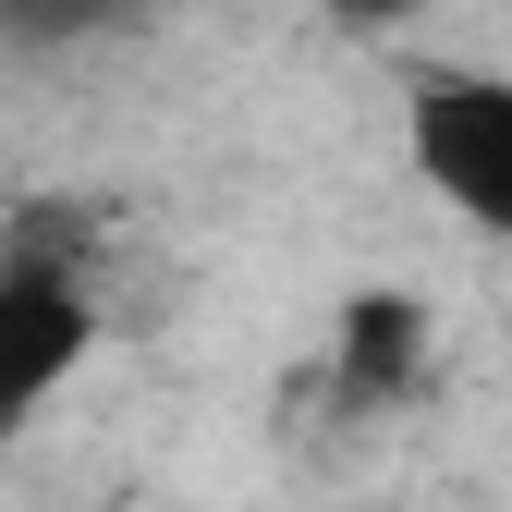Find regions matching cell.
Listing matches in <instances>:
<instances>
[{"mask_svg":"<svg viewBox=\"0 0 512 512\" xmlns=\"http://www.w3.org/2000/svg\"><path fill=\"white\" fill-rule=\"evenodd\" d=\"M305 13H317V25H342V37H403L427 0H305Z\"/></svg>","mask_w":512,"mask_h":512,"instance_id":"obj_5","label":"cell"},{"mask_svg":"<svg viewBox=\"0 0 512 512\" xmlns=\"http://www.w3.org/2000/svg\"><path fill=\"white\" fill-rule=\"evenodd\" d=\"M98 354V293L74 256H0V464L61 403V378Z\"/></svg>","mask_w":512,"mask_h":512,"instance_id":"obj_2","label":"cell"},{"mask_svg":"<svg viewBox=\"0 0 512 512\" xmlns=\"http://www.w3.org/2000/svg\"><path fill=\"white\" fill-rule=\"evenodd\" d=\"M110 13H135V0H0L13 37H86V25H110Z\"/></svg>","mask_w":512,"mask_h":512,"instance_id":"obj_4","label":"cell"},{"mask_svg":"<svg viewBox=\"0 0 512 512\" xmlns=\"http://www.w3.org/2000/svg\"><path fill=\"white\" fill-rule=\"evenodd\" d=\"M403 159L452 220L512 244V74L488 61H427L403 86Z\"/></svg>","mask_w":512,"mask_h":512,"instance_id":"obj_1","label":"cell"},{"mask_svg":"<svg viewBox=\"0 0 512 512\" xmlns=\"http://www.w3.org/2000/svg\"><path fill=\"white\" fill-rule=\"evenodd\" d=\"M427 305L415 293H354L342 305V330H330V391L366 415V403H403L415 378H427Z\"/></svg>","mask_w":512,"mask_h":512,"instance_id":"obj_3","label":"cell"}]
</instances>
